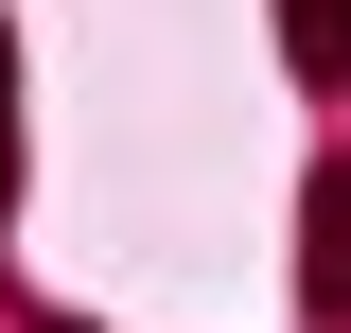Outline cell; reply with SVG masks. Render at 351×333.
Instances as JSON below:
<instances>
[{
    "instance_id": "1",
    "label": "cell",
    "mask_w": 351,
    "mask_h": 333,
    "mask_svg": "<svg viewBox=\"0 0 351 333\" xmlns=\"http://www.w3.org/2000/svg\"><path fill=\"white\" fill-rule=\"evenodd\" d=\"M351 53V0H299V71H334Z\"/></svg>"
}]
</instances>
